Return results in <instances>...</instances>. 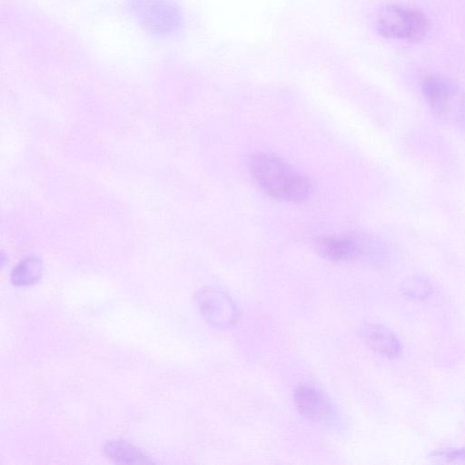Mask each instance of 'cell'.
Here are the masks:
<instances>
[{
  "label": "cell",
  "mask_w": 465,
  "mask_h": 465,
  "mask_svg": "<svg viewBox=\"0 0 465 465\" xmlns=\"http://www.w3.org/2000/svg\"><path fill=\"white\" fill-rule=\"evenodd\" d=\"M248 165L259 187L277 200L302 202L312 192L310 180L279 156L255 153L250 156Z\"/></svg>",
  "instance_id": "1"
},
{
  "label": "cell",
  "mask_w": 465,
  "mask_h": 465,
  "mask_svg": "<svg viewBox=\"0 0 465 465\" xmlns=\"http://www.w3.org/2000/svg\"><path fill=\"white\" fill-rule=\"evenodd\" d=\"M129 15L153 36L168 37L182 27L179 6L173 0H127Z\"/></svg>",
  "instance_id": "2"
},
{
  "label": "cell",
  "mask_w": 465,
  "mask_h": 465,
  "mask_svg": "<svg viewBox=\"0 0 465 465\" xmlns=\"http://www.w3.org/2000/svg\"><path fill=\"white\" fill-rule=\"evenodd\" d=\"M376 28L386 38L420 40L428 23L420 11L401 5H387L376 16Z\"/></svg>",
  "instance_id": "3"
},
{
  "label": "cell",
  "mask_w": 465,
  "mask_h": 465,
  "mask_svg": "<svg viewBox=\"0 0 465 465\" xmlns=\"http://www.w3.org/2000/svg\"><path fill=\"white\" fill-rule=\"evenodd\" d=\"M201 313L214 327L228 329L238 319V311L232 300L222 291L206 288L197 294Z\"/></svg>",
  "instance_id": "4"
},
{
  "label": "cell",
  "mask_w": 465,
  "mask_h": 465,
  "mask_svg": "<svg viewBox=\"0 0 465 465\" xmlns=\"http://www.w3.org/2000/svg\"><path fill=\"white\" fill-rule=\"evenodd\" d=\"M293 399L300 413L308 420L325 421L333 414V408L329 400L313 387H297L294 390Z\"/></svg>",
  "instance_id": "5"
},
{
  "label": "cell",
  "mask_w": 465,
  "mask_h": 465,
  "mask_svg": "<svg viewBox=\"0 0 465 465\" xmlns=\"http://www.w3.org/2000/svg\"><path fill=\"white\" fill-rule=\"evenodd\" d=\"M421 92L428 104L435 111L446 113L457 94V88L446 78L427 75L422 80Z\"/></svg>",
  "instance_id": "6"
},
{
  "label": "cell",
  "mask_w": 465,
  "mask_h": 465,
  "mask_svg": "<svg viewBox=\"0 0 465 465\" xmlns=\"http://www.w3.org/2000/svg\"><path fill=\"white\" fill-rule=\"evenodd\" d=\"M360 333L367 346L374 351L388 358L400 354V341L390 329L380 324L364 323L361 326Z\"/></svg>",
  "instance_id": "7"
},
{
  "label": "cell",
  "mask_w": 465,
  "mask_h": 465,
  "mask_svg": "<svg viewBox=\"0 0 465 465\" xmlns=\"http://www.w3.org/2000/svg\"><path fill=\"white\" fill-rule=\"evenodd\" d=\"M316 245L319 252L331 261L351 259L360 252L356 239L348 235L323 236L318 239Z\"/></svg>",
  "instance_id": "8"
},
{
  "label": "cell",
  "mask_w": 465,
  "mask_h": 465,
  "mask_svg": "<svg viewBox=\"0 0 465 465\" xmlns=\"http://www.w3.org/2000/svg\"><path fill=\"white\" fill-rule=\"evenodd\" d=\"M104 453L112 460L123 463H147L150 460L133 445L120 440L109 441Z\"/></svg>",
  "instance_id": "9"
},
{
  "label": "cell",
  "mask_w": 465,
  "mask_h": 465,
  "mask_svg": "<svg viewBox=\"0 0 465 465\" xmlns=\"http://www.w3.org/2000/svg\"><path fill=\"white\" fill-rule=\"evenodd\" d=\"M42 264L39 259L31 257L21 262L11 273V282L15 286H28L41 276Z\"/></svg>",
  "instance_id": "10"
},
{
  "label": "cell",
  "mask_w": 465,
  "mask_h": 465,
  "mask_svg": "<svg viewBox=\"0 0 465 465\" xmlns=\"http://www.w3.org/2000/svg\"><path fill=\"white\" fill-rule=\"evenodd\" d=\"M402 292L412 299L422 300L431 292L430 283L420 277H410L401 285Z\"/></svg>",
  "instance_id": "11"
},
{
  "label": "cell",
  "mask_w": 465,
  "mask_h": 465,
  "mask_svg": "<svg viewBox=\"0 0 465 465\" xmlns=\"http://www.w3.org/2000/svg\"><path fill=\"white\" fill-rule=\"evenodd\" d=\"M438 456L440 458L447 459L449 460H465V449L461 450H447L443 452L437 453Z\"/></svg>",
  "instance_id": "12"
}]
</instances>
